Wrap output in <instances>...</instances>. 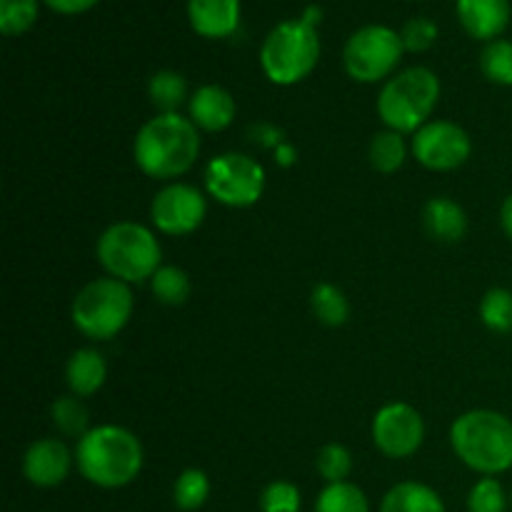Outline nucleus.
Listing matches in <instances>:
<instances>
[{"label":"nucleus","instance_id":"obj_1","mask_svg":"<svg viewBox=\"0 0 512 512\" xmlns=\"http://www.w3.org/2000/svg\"><path fill=\"white\" fill-rule=\"evenodd\" d=\"M133 155L148 178L170 180L185 175L200 155L198 125L180 113H158L135 135Z\"/></svg>","mask_w":512,"mask_h":512},{"label":"nucleus","instance_id":"obj_2","mask_svg":"<svg viewBox=\"0 0 512 512\" xmlns=\"http://www.w3.org/2000/svg\"><path fill=\"white\" fill-rule=\"evenodd\" d=\"M75 463L88 483L105 490L125 488L143 470V445L120 425H100L80 438Z\"/></svg>","mask_w":512,"mask_h":512},{"label":"nucleus","instance_id":"obj_3","mask_svg":"<svg viewBox=\"0 0 512 512\" xmlns=\"http://www.w3.org/2000/svg\"><path fill=\"white\" fill-rule=\"evenodd\" d=\"M450 445L475 473H505L512 468V420L495 410H470L450 428Z\"/></svg>","mask_w":512,"mask_h":512},{"label":"nucleus","instance_id":"obj_4","mask_svg":"<svg viewBox=\"0 0 512 512\" xmlns=\"http://www.w3.org/2000/svg\"><path fill=\"white\" fill-rule=\"evenodd\" d=\"M440 100V80L430 68H408L383 85L378 115L395 133H418Z\"/></svg>","mask_w":512,"mask_h":512},{"label":"nucleus","instance_id":"obj_5","mask_svg":"<svg viewBox=\"0 0 512 512\" xmlns=\"http://www.w3.org/2000/svg\"><path fill=\"white\" fill-rule=\"evenodd\" d=\"M320 58V38L315 25L283 20L275 25L260 48V65L275 85H295L308 78Z\"/></svg>","mask_w":512,"mask_h":512},{"label":"nucleus","instance_id":"obj_6","mask_svg":"<svg viewBox=\"0 0 512 512\" xmlns=\"http://www.w3.org/2000/svg\"><path fill=\"white\" fill-rule=\"evenodd\" d=\"M160 243L145 225L115 223L100 235L98 240V260L110 278H118L123 283H143L153 278L160 268Z\"/></svg>","mask_w":512,"mask_h":512},{"label":"nucleus","instance_id":"obj_7","mask_svg":"<svg viewBox=\"0 0 512 512\" xmlns=\"http://www.w3.org/2000/svg\"><path fill=\"white\" fill-rule=\"evenodd\" d=\"M73 325L88 340H110L133 315V293L118 278H98L85 285L73 300Z\"/></svg>","mask_w":512,"mask_h":512},{"label":"nucleus","instance_id":"obj_8","mask_svg":"<svg viewBox=\"0 0 512 512\" xmlns=\"http://www.w3.org/2000/svg\"><path fill=\"white\" fill-rule=\"evenodd\" d=\"M403 38L388 25H365L355 30L343 50L345 70L358 83H378L388 78L403 58Z\"/></svg>","mask_w":512,"mask_h":512},{"label":"nucleus","instance_id":"obj_9","mask_svg":"<svg viewBox=\"0 0 512 512\" xmlns=\"http://www.w3.org/2000/svg\"><path fill=\"white\" fill-rule=\"evenodd\" d=\"M205 190L228 208H250L263 198L265 170L258 160L240 153L215 155L205 165Z\"/></svg>","mask_w":512,"mask_h":512},{"label":"nucleus","instance_id":"obj_10","mask_svg":"<svg viewBox=\"0 0 512 512\" xmlns=\"http://www.w3.org/2000/svg\"><path fill=\"white\" fill-rule=\"evenodd\" d=\"M425 440L423 415L408 403H390L373 420V443L385 458L403 460L420 450Z\"/></svg>","mask_w":512,"mask_h":512},{"label":"nucleus","instance_id":"obj_11","mask_svg":"<svg viewBox=\"0 0 512 512\" xmlns=\"http://www.w3.org/2000/svg\"><path fill=\"white\" fill-rule=\"evenodd\" d=\"M413 155L428 170H455L468 163L470 145L468 133L450 120H433L413 133Z\"/></svg>","mask_w":512,"mask_h":512},{"label":"nucleus","instance_id":"obj_12","mask_svg":"<svg viewBox=\"0 0 512 512\" xmlns=\"http://www.w3.org/2000/svg\"><path fill=\"white\" fill-rule=\"evenodd\" d=\"M205 195L185 183H170L160 190L150 205L153 225L165 235H188L198 230L205 220Z\"/></svg>","mask_w":512,"mask_h":512},{"label":"nucleus","instance_id":"obj_13","mask_svg":"<svg viewBox=\"0 0 512 512\" xmlns=\"http://www.w3.org/2000/svg\"><path fill=\"white\" fill-rule=\"evenodd\" d=\"M70 465H73V458H70L68 445L55 438L35 440L23 455V475L35 488L60 485L68 478Z\"/></svg>","mask_w":512,"mask_h":512},{"label":"nucleus","instance_id":"obj_14","mask_svg":"<svg viewBox=\"0 0 512 512\" xmlns=\"http://www.w3.org/2000/svg\"><path fill=\"white\" fill-rule=\"evenodd\" d=\"M463 28L478 40H498L510 23V0H458Z\"/></svg>","mask_w":512,"mask_h":512},{"label":"nucleus","instance_id":"obj_15","mask_svg":"<svg viewBox=\"0 0 512 512\" xmlns=\"http://www.w3.org/2000/svg\"><path fill=\"white\" fill-rule=\"evenodd\" d=\"M188 18L203 38H228L238 30L240 0H188Z\"/></svg>","mask_w":512,"mask_h":512},{"label":"nucleus","instance_id":"obj_16","mask_svg":"<svg viewBox=\"0 0 512 512\" xmlns=\"http://www.w3.org/2000/svg\"><path fill=\"white\" fill-rule=\"evenodd\" d=\"M235 100L220 85H203L190 98V120L205 133H220L235 120Z\"/></svg>","mask_w":512,"mask_h":512},{"label":"nucleus","instance_id":"obj_17","mask_svg":"<svg viewBox=\"0 0 512 512\" xmlns=\"http://www.w3.org/2000/svg\"><path fill=\"white\" fill-rule=\"evenodd\" d=\"M423 225L428 235L440 243H458L468 233V215L455 200L433 198L425 203Z\"/></svg>","mask_w":512,"mask_h":512},{"label":"nucleus","instance_id":"obj_18","mask_svg":"<svg viewBox=\"0 0 512 512\" xmlns=\"http://www.w3.org/2000/svg\"><path fill=\"white\" fill-rule=\"evenodd\" d=\"M105 375H108L105 358L93 348L75 350V353L70 355L68 365H65L68 388L73 390V395H78V398H90V395L98 393L105 383Z\"/></svg>","mask_w":512,"mask_h":512},{"label":"nucleus","instance_id":"obj_19","mask_svg":"<svg viewBox=\"0 0 512 512\" xmlns=\"http://www.w3.org/2000/svg\"><path fill=\"white\" fill-rule=\"evenodd\" d=\"M380 512H445V505L433 488L410 480L388 490Z\"/></svg>","mask_w":512,"mask_h":512},{"label":"nucleus","instance_id":"obj_20","mask_svg":"<svg viewBox=\"0 0 512 512\" xmlns=\"http://www.w3.org/2000/svg\"><path fill=\"white\" fill-rule=\"evenodd\" d=\"M148 95L158 113H178L180 105L188 98V83L175 70H158L150 78Z\"/></svg>","mask_w":512,"mask_h":512},{"label":"nucleus","instance_id":"obj_21","mask_svg":"<svg viewBox=\"0 0 512 512\" xmlns=\"http://www.w3.org/2000/svg\"><path fill=\"white\" fill-rule=\"evenodd\" d=\"M310 305H313L315 318L328 328H340L348 323L350 318V303L345 298L343 290L333 283H320L313 288L310 295Z\"/></svg>","mask_w":512,"mask_h":512},{"label":"nucleus","instance_id":"obj_22","mask_svg":"<svg viewBox=\"0 0 512 512\" xmlns=\"http://www.w3.org/2000/svg\"><path fill=\"white\" fill-rule=\"evenodd\" d=\"M405 153H408V148H405L403 135L395 133V130H383L370 140V163L378 173L390 175L403 168Z\"/></svg>","mask_w":512,"mask_h":512},{"label":"nucleus","instance_id":"obj_23","mask_svg":"<svg viewBox=\"0 0 512 512\" xmlns=\"http://www.w3.org/2000/svg\"><path fill=\"white\" fill-rule=\"evenodd\" d=\"M315 512H370V505L363 490L345 480V483H330L318 495Z\"/></svg>","mask_w":512,"mask_h":512},{"label":"nucleus","instance_id":"obj_24","mask_svg":"<svg viewBox=\"0 0 512 512\" xmlns=\"http://www.w3.org/2000/svg\"><path fill=\"white\" fill-rule=\"evenodd\" d=\"M150 288L163 305H183L190 298L188 273L175 265H160L158 273L150 278Z\"/></svg>","mask_w":512,"mask_h":512},{"label":"nucleus","instance_id":"obj_25","mask_svg":"<svg viewBox=\"0 0 512 512\" xmlns=\"http://www.w3.org/2000/svg\"><path fill=\"white\" fill-rule=\"evenodd\" d=\"M210 495V480L203 470L198 468H190L180 473V478L175 480L173 485V500H175V508L185 510V512H193L198 508H203L205 500Z\"/></svg>","mask_w":512,"mask_h":512},{"label":"nucleus","instance_id":"obj_26","mask_svg":"<svg viewBox=\"0 0 512 512\" xmlns=\"http://www.w3.org/2000/svg\"><path fill=\"white\" fill-rule=\"evenodd\" d=\"M50 418H53V425L68 438H83L88 433V410L80 403L78 395H65V398H58L50 408Z\"/></svg>","mask_w":512,"mask_h":512},{"label":"nucleus","instance_id":"obj_27","mask_svg":"<svg viewBox=\"0 0 512 512\" xmlns=\"http://www.w3.org/2000/svg\"><path fill=\"white\" fill-rule=\"evenodd\" d=\"M480 320L493 333H512V293L505 288H493L480 300Z\"/></svg>","mask_w":512,"mask_h":512},{"label":"nucleus","instance_id":"obj_28","mask_svg":"<svg viewBox=\"0 0 512 512\" xmlns=\"http://www.w3.org/2000/svg\"><path fill=\"white\" fill-rule=\"evenodd\" d=\"M480 70L495 85H512V43L510 40H490L480 53Z\"/></svg>","mask_w":512,"mask_h":512},{"label":"nucleus","instance_id":"obj_29","mask_svg":"<svg viewBox=\"0 0 512 512\" xmlns=\"http://www.w3.org/2000/svg\"><path fill=\"white\" fill-rule=\"evenodd\" d=\"M38 20V0H0V33L13 38L30 30Z\"/></svg>","mask_w":512,"mask_h":512},{"label":"nucleus","instance_id":"obj_30","mask_svg":"<svg viewBox=\"0 0 512 512\" xmlns=\"http://www.w3.org/2000/svg\"><path fill=\"white\" fill-rule=\"evenodd\" d=\"M353 470V455L345 445L340 443H328L325 448H320L318 453V473L320 478L330 483H345V478Z\"/></svg>","mask_w":512,"mask_h":512},{"label":"nucleus","instance_id":"obj_31","mask_svg":"<svg viewBox=\"0 0 512 512\" xmlns=\"http://www.w3.org/2000/svg\"><path fill=\"white\" fill-rule=\"evenodd\" d=\"M470 512H505L508 510V498H505L503 485L495 478H483L473 485L468 495Z\"/></svg>","mask_w":512,"mask_h":512},{"label":"nucleus","instance_id":"obj_32","mask_svg":"<svg viewBox=\"0 0 512 512\" xmlns=\"http://www.w3.org/2000/svg\"><path fill=\"white\" fill-rule=\"evenodd\" d=\"M260 510L263 512H298L300 510V490L293 483L275 480L260 495Z\"/></svg>","mask_w":512,"mask_h":512},{"label":"nucleus","instance_id":"obj_33","mask_svg":"<svg viewBox=\"0 0 512 512\" xmlns=\"http://www.w3.org/2000/svg\"><path fill=\"white\" fill-rule=\"evenodd\" d=\"M400 38H403L405 50L423 53V50H428L430 45L438 40V25H435L430 18L418 15V18H410L408 23L403 25V30H400Z\"/></svg>","mask_w":512,"mask_h":512},{"label":"nucleus","instance_id":"obj_34","mask_svg":"<svg viewBox=\"0 0 512 512\" xmlns=\"http://www.w3.org/2000/svg\"><path fill=\"white\" fill-rule=\"evenodd\" d=\"M250 135H253L255 143L265 145V148H280L283 145V133L278 128H273V125H253Z\"/></svg>","mask_w":512,"mask_h":512},{"label":"nucleus","instance_id":"obj_35","mask_svg":"<svg viewBox=\"0 0 512 512\" xmlns=\"http://www.w3.org/2000/svg\"><path fill=\"white\" fill-rule=\"evenodd\" d=\"M45 3H48V8H53L55 13L75 15V13H85V10H90L98 0H45Z\"/></svg>","mask_w":512,"mask_h":512},{"label":"nucleus","instance_id":"obj_36","mask_svg":"<svg viewBox=\"0 0 512 512\" xmlns=\"http://www.w3.org/2000/svg\"><path fill=\"white\" fill-rule=\"evenodd\" d=\"M500 225H503L505 235L512 240V195L505 198L503 208H500Z\"/></svg>","mask_w":512,"mask_h":512},{"label":"nucleus","instance_id":"obj_37","mask_svg":"<svg viewBox=\"0 0 512 512\" xmlns=\"http://www.w3.org/2000/svg\"><path fill=\"white\" fill-rule=\"evenodd\" d=\"M275 155H278L280 165H293L295 163V148H293V145L283 143L280 148H275Z\"/></svg>","mask_w":512,"mask_h":512}]
</instances>
